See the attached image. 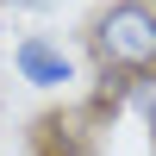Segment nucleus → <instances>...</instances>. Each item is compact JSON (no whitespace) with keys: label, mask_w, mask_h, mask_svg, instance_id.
<instances>
[{"label":"nucleus","mask_w":156,"mask_h":156,"mask_svg":"<svg viewBox=\"0 0 156 156\" xmlns=\"http://www.w3.org/2000/svg\"><path fill=\"white\" fill-rule=\"evenodd\" d=\"M87 56L119 75L156 69V0H106L87 25Z\"/></svg>","instance_id":"f257e3e1"},{"label":"nucleus","mask_w":156,"mask_h":156,"mask_svg":"<svg viewBox=\"0 0 156 156\" xmlns=\"http://www.w3.org/2000/svg\"><path fill=\"white\" fill-rule=\"evenodd\" d=\"M12 62H19V75H25L31 87H62V81H75V62L62 56L50 37H37V31L25 37L19 50H12Z\"/></svg>","instance_id":"f03ea898"},{"label":"nucleus","mask_w":156,"mask_h":156,"mask_svg":"<svg viewBox=\"0 0 156 156\" xmlns=\"http://www.w3.org/2000/svg\"><path fill=\"white\" fill-rule=\"evenodd\" d=\"M119 106H131V75L100 69L94 75V112H119Z\"/></svg>","instance_id":"7ed1b4c3"},{"label":"nucleus","mask_w":156,"mask_h":156,"mask_svg":"<svg viewBox=\"0 0 156 156\" xmlns=\"http://www.w3.org/2000/svg\"><path fill=\"white\" fill-rule=\"evenodd\" d=\"M125 112H137V119L156 131V69H144V75H131V106Z\"/></svg>","instance_id":"20e7f679"}]
</instances>
